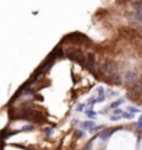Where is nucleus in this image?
Returning a JSON list of instances; mask_svg holds the SVG:
<instances>
[{"instance_id":"obj_12","label":"nucleus","mask_w":142,"mask_h":150,"mask_svg":"<svg viewBox=\"0 0 142 150\" xmlns=\"http://www.w3.org/2000/svg\"><path fill=\"white\" fill-rule=\"evenodd\" d=\"M85 114H87V117H88V118H91V120H93V118L96 117V112L93 111L92 108H88L87 111H85Z\"/></svg>"},{"instance_id":"obj_14","label":"nucleus","mask_w":142,"mask_h":150,"mask_svg":"<svg viewBox=\"0 0 142 150\" xmlns=\"http://www.w3.org/2000/svg\"><path fill=\"white\" fill-rule=\"evenodd\" d=\"M127 110H128V112H131V114H139V110L137 107H132V106H130Z\"/></svg>"},{"instance_id":"obj_22","label":"nucleus","mask_w":142,"mask_h":150,"mask_svg":"<svg viewBox=\"0 0 142 150\" xmlns=\"http://www.w3.org/2000/svg\"><path fill=\"white\" fill-rule=\"evenodd\" d=\"M75 135H77V138H82V136H84V131H82V129H78Z\"/></svg>"},{"instance_id":"obj_23","label":"nucleus","mask_w":142,"mask_h":150,"mask_svg":"<svg viewBox=\"0 0 142 150\" xmlns=\"http://www.w3.org/2000/svg\"><path fill=\"white\" fill-rule=\"evenodd\" d=\"M120 118H123V115H111V121H117Z\"/></svg>"},{"instance_id":"obj_21","label":"nucleus","mask_w":142,"mask_h":150,"mask_svg":"<svg viewBox=\"0 0 142 150\" xmlns=\"http://www.w3.org/2000/svg\"><path fill=\"white\" fill-rule=\"evenodd\" d=\"M98 95L99 96H104V88H98Z\"/></svg>"},{"instance_id":"obj_2","label":"nucleus","mask_w":142,"mask_h":150,"mask_svg":"<svg viewBox=\"0 0 142 150\" xmlns=\"http://www.w3.org/2000/svg\"><path fill=\"white\" fill-rule=\"evenodd\" d=\"M64 42H72V43H85V45H91V39L87 36V35H84L81 32H72L70 35H67V36L63 38V40L60 42L64 43Z\"/></svg>"},{"instance_id":"obj_6","label":"nucleus","mask_w":142,"mask_h":150,"mask_svg":"<svg viewBox=\"0 0 142 150\" xmlns=\"http://www.w3.org/2000/svg\"><path fill=\"white\" fill-rule=\"evenodd\" d=\"M119 129L121 128H114V129H107V131H104V132H100V134L96 136V138H99V139H102V140H107L111 136V135L114 134L116 131H119Z\"/></svg>"},{"instance_id":"obj_10","label":"nucleus","mask_w":142,"mask_h":150,"mask_svg":"<svg viewBox=\"0 0 142 150\" xmlns=\"http://www.w3.org/2000/svg\"><path fill=\"white\" fill-rule=\"evenodd\" d=\"M123 103H124V99H119V100H116V102H113L110 104V108H111V110H116V108H119V106H121Z\"/></svg>"},{"instance_id":"obj_13","label":"nucleus","mask_w":142,"mask_h":150,"mask_svg":"<svg viewBox=\"0 0 142 150\" xmlns=\"http://www.w3.org/2000/svg\"><path fill=\"white\" fill-rule=\"evenodd\" d=\"M53 132H55V129H53V128H49V127H46V128L43 129L45 136H52V135H53Z\"/></svg>"},{"instance_id":"obj_16","label":"nucleus","mask_w":142,"mask_h":150,"mask_svg":"<svg viewBox=\"0 0 142 150\" xmlns=\"http://www.w3.org/2000/svg\"><path fill=\"white\" fill-rule=\"evenodd\" d=\"M24 131H33V125H25L20 129V132H24Z\"/></svg>"},{"instance_id":"obj_5","label":"nucleus","mask_w":142,"mask_h":150,"mask_svg":"<svg viewBox=\"0 0 142 150\" xmlns=\"http://www.w3.org/2000/svg\"><path fill=\"white\" fill-rule=\"evenodd\" d=\"M123 82L124 83H128V85H135L138 82V75L137 72H132V71H130V72H127L124 76H123Z\"/></svg>"},{"instance_id":"obj_1","label":"nucleus","mask_w":142,"mask_h":150,"mask_svg":"<svg viewBox=\"0 0 142 150\" xmlns=\"http://www.w3.org/2000/svg\"><path fill=\"white\" fill-rule=\"evenodd\" d=\"M66 56L70 60L75 61V63H80V64L84 65V67H85V64H87V57H85V54L82 53L80 49H75V47L67 49V50H66Z\"/></svg>"},{"instance_id":"obj_4","label":"nucleus","mask_w":142,"mask_h":150,"mask_svg":"<svg viewBox=\"0 0 142 150\" xmlns=\"http://www.w3.org/2000/svg\"><path fill=\"white\" fill-rule=\"evenodd\" d=\"M95 67H96V59H95V54L89 53L87 56V64H85V68H87L91 74L96 75V70H95Z\"/></svg>"},{"instance_id":"obj_20","label":"nucleus","mask_w":142,"mask_h":150,"mask_svg":"<svg viewBox=\"0 0 142 150\" xmlns=\"http://www.w3.org/2000/svg\"><path fill=\"white\" fill-rule=\"evenodd\" d=\"M134 125H135V127H138V128H142V114H141V117H139V121H138V122H135Z\"/></svg>"},{"instance_id":"obj_8","label":"nucleus","mask_w":142,"mask_h":150,"mask_svg":"<svg viewBox=\"0 0 142 150\" xmlns=\"http://www.w3.org/2000/svg\"><path fill=\"white\" fill-rule=\"evenodd\" d=\"M131 92L134 95H142V82H137L131 86Z\"/></svg>"},{"instance_id":"obj_15","label":"nucleus","mask_w":142,"mask_h":150,"mask_svg":"<svg viewBox=\"0 0 142 150\" xmlns=\"http://www.w3.org/2000/svg\"><path fill=\"white\" fill-rule=\"evenodd\" d=\"M93 139H95V138H93ZM93 139H91V140H89V142H88L87 145H85V147H84V149H82V150H92V143H93Z\"/></svg>"},{"instance_id":"obj_17","label":"nucleus","mask_w":142,"mask_h":150,"mask_svg":"<svg viewBox=\"0 0 142 150\" xmlns=\"http://www.w3.org/2000/svg\"><path fill=\"white\" fill-rule=\"evenodd\" d=\"M124 114V111L121 110V108H116V110H113V115H123Z\"/></svg>"},{"instance_id":"obj_25","label":"nucleus","mask_w":142,"mask_h":150,"mask_svg":"<svg viewBox=\"0 0 142 150\" xmlns=\"http://www.w3.org/2000/svg\"><path fill=\"white\" fill-rule=\"evenodd\" d=\"M107 95H109V96H117V92L110 91V92H107Z\"/></svg>"},{"instance_id":"obj_7","label":"nucleus","mask_w":142,"mask_h":150,"mask_svg":"<svg viewBox=\"0 0 142 150\" xmlns=\"http://www.w3.org/2000/svg\"><path fill=\"white\" fill-rule=\"evenodd\" d=\"M95 127H96V125H95V121H92V120H89V121H84V122L80 124V128L81 129H89V132H91Z\"/></svg>"},{"instance_id":"obj_3","label":"nucleus","mask_w":142,"mask_h":150,"mask_svg":"<svg viewBox=\"0 0 142 150\" xmlns=\"http://www.w3.org/2000/svg\"><path fill=\"white\" fill-rule=\"evenodd\" d=\"M100 72L103 75H106V76H114L116 74H119V68H117V65H116V63H113V61H106L104 64L100 65Z\"/></svg>"},{"instance_id":"obj_24","label":"nucleus","mask_w":142,"mask_h":150,"mask_svg":"<svg viewBox=\"0 0 142 150\" xmlns=\"http://www.w3.org/2000/svg\"><path fill=\"white\" fill-rule=\"evenodd\" d=\"M137 20H138V22L142 24V13H137Z\"/></svg>"},{"instance_id":"obj_18","label":"nucleus","mask_w":142,"mask_h":150,"mask_svg":"<svg viewBox=\"0 0 142 150\" xmlns=\"http://www.w3.org/2000/svg\"><path fill=\"white\" fill-rule=\"evenodd\" d=\"M84 107H85V104L80 103V104H77V106H75V111H82V110H84Z\"/></svg>"},{"instance_id":"obj_9","label":"nucleus","mask_w":142,"mask_h":150,"mask_svg":"<svg viewBox=\"0 0 142 150\" xmlns=\"http://www.w3.org/2000/svg\"><path fill=\"white\" fill-rule=\"evenodd\" d=\"M110 79H111V82H113L114 85H120V83H123V78L120 76V74H116L114 76H111Z\"/></svg>"},{"instance_id":"obj_11","label":"nucleus","mask_w":142,"mask_h":150,"mask_svg":"<svg viewBox=\"0 0 142 150\" xmlns=\"http://www.w3.org/2000/svg\"><path fill=\"white\" fill-rule=\"evenodd\" d=\"M132 7H134V10L137 11V13H142V1H135V3H132Z\"/></svg>"},{"instance_id":"obj_19","label":"nucleus","mask_w":142,"mask_h":150,"mask_svg":"<svg viewBox=\"0 0 142 150\" xmlns=\"http://www.w3.org/2000/svg\"><path fill=\"white\" fill-rule=\"evenodd\" d=\"M123 118H128V120H132V118H134V114H131V112H124V114H123Z\"/></svg>"}]
</instances>
